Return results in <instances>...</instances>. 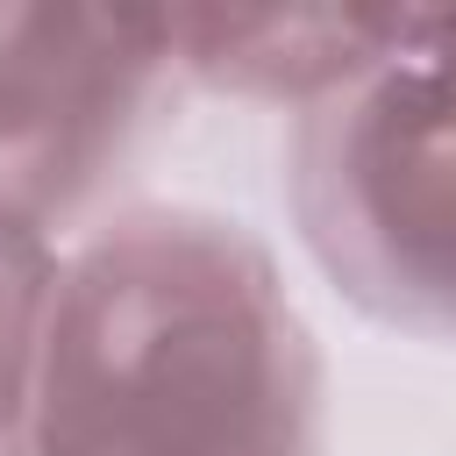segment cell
I'll use <instances>...</instances> for the list:
<instances>
[{"label": "cell", "instance_id": "obj_1", "mask_svg": "<svg viewBox=\"0 0 456 456\" xmlns=\"http://www.w3.org/2000/svg\"><path fill=\"white\" fill-rule=\"evenodd\" d=\"M328 363L278 256L214 207L142 200L64 242L0 456H321Z\"/></svg>", "mask_w": 456, "mask_h": 456}, {"label": "cell", "instance_id": "obj_2", "mask_svg": "<svg viewBox=\"0 0 456 456\" xmlns=\"http://www.w3.org/2000/svg\"><path fill=\"white\" fill-rule=\"evenodd\" d=\"M285 200L328 285L385 328L456 335V78L413 43L292 114Z\"/></svg>", "mask_w": 456, "mask_h": 456}, {"label": "cell", "instance_id": "obj_3", "mask_svg": "<svg viewBox=\"0 0 456 456\" xmlns=\"http://www.w3.org/2000/svg\"><path fill=\"white\" fill-rule=\"evenodd\" d=\"M157 7L0 0V200L71 228L171 93Z\"/></svg>", "mask_w": 456, "mask_h": 456}, {"label": "cell", "instance_id": "obj_4", "mask_svg": "<svg viewBox=\"0 0 456 456\" xmlns=\"http://www.w3.org/2000/svg\"><path fill=\"white\" fill-rule=\"evenodd\" d=\"M171 78L306 114L406 50V14L363 7H157Z\"/></svg>", "mask_w": 456, "mask_h": 456}, {"label": "cell", "instance_id": "obj_5", "mask_svg": "<svg viewBox=\"0 0 456 456\" xmlns=\"http://www.w3.org/2000/svg\"><path fill=\"white\" fill-rule=\"evenodd\" d=\"M57 264H64L57 228H43L36 214L0 200V442L14 435L21 399H28V370H36L43 314H50V292H57Z\"/></svg>", "mask_w": 456, "mask_h": 456}, {"label": "cell", "instance_id": "obj_6", "mask_svg": "<svg viewBox=\"0 0 456 456\" xmlns=\"http://www.w3.org/2000/svg\"><path fill=\"white\" fill-rule=\"evenodd\" d=\"M406 43H413L428 64H442V71L456 78V7H435V14H406Z\"/></svg>", "mask_w": 456, "mask_h": 456}]
</instances>
